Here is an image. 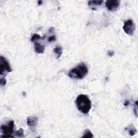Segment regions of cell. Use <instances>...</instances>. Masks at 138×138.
<instances>
[{
  "mask_svg": "<svg viewBox=\"0 0 138 138\" xmlns=\"http://www.w3.org/2000/svg\"><path fill=\"white\" fill-rule=\"evenodd\" d=\"M34 43V50H35L36 52L37 53H40V54H42L43 53L45 50V47L44 45H42L41 44L37 43V42H35Z\"/></svg>",
  "mask_w": 138,
  "mask_h": 138,
  "instance_id": "8",
  "label": "cell"
},
{
  "mask_svg": "<svg viewBox=\"0 0 138 138\" xmlns=\"http://www.w3.org/2000/svg\"><path fill=\"white\" fill-rule=\"evenodd\" d=\"M41 38H42V37L40 34H38L37 33H34L33 34V35L31 38V41L32 42H35L36 41L40 40Z\"/></svg>",
  "mask_w": 138,
  "mask_h": 138,
  "instance_id": "12",
  "label": "cell"
},
{
  "mask_svg": "<svg viewBox=\"0 0 138 138\" xmlns=\"http://www.w3.org/2000/svg\"><path fill=\"white\" fill-rule=\"evenodd\" d=\"M15 124L13 120H10L8 122L7 125H3L1 127V132L2 134L1 137H12L11 135L13 134L14 131Z\"/></svg>",
  "mask_w": 138,
  "mask_h": 138,
  "instance_id": "3",
  "label": "cell"
},
{
  "mask_svg": "<svg viewBox=\"0 0 138 138\" xmlns=\"http://www.w3.org/2000/svg\"><path fill=\"white\" fill-rule=\"evenodd\" d=\"M0 75L1 77L5 76V75L7 74V73H9L12 71V69L10 67V64L6 58L3 56L0 57Z\"/></svg>",
  "mask_w": 138,
  "mask_h": 138,
  "instance_id": "4",
  "label": "cell"
},
{
  "mask_svg": "<svg viewBox=\"0 0 138 138\" xmlns=\"http://www.w3.org/2000/svg\"><path fill=\"white\" fill-rule=\"evenodd\" d=\"M56 40V37L55 36H51L48 38V42H52L53 41H55Z\"/></svg>",
  "mask_w": 138,
  "mask_h": 138,
  "instance_id": "16",
  "label": "cell"
},
{
  "mask_svg": "<svg viewBox=\"0 0 138 138\" xmlns=\"http://www.w3.org/2000/svg\"><path fill=\"white\" fill-rule=\"evenodd\" d=\"M16 135L17 137H24V132L22 128H20L18 131L16 133Z\"/></svg>",
  "mask_w": 138,
  "mask_h": 138,
  "instance_id": "14",
  "label": "cell"
},
{
  "mask_svg": "<svg viewBox=\"0 0 138 138\" xmlns=\"http://www.w3.org/2000/svg\"><path fill=\"white\" fill-rule=\"evenodd\" d=\"M27 125L30 127V129L33 132H35V129L38 122V118L36 117L30 116L26 119Z\"/></svg>",
  "mask_w": 138,
  "mask_h": 138,
  "instance_id": "7",
  "label": "cell"
},
{
  "mask_svg": "<svg viewBox=\"0 0 138 138\" xmlns=\"http://www.w3.org/2000/svg\"><path fill=\"white\" fill-rule=\"evenodd\" d=\"M83 137H93V135L92 132L89 131V129H86L84 133V135L82 136Z\"/></svg>",
  "mask_w": 138,
  "mask_h": 138,
  "instance_id": "13",
  "label": "cell"
},
{
  "mask_svg": "<svg viewBox=\"0 0 138 138\" xmlns=\"http://www.w3.org/2000/svg\"><path fill=\"white\" fill-rule=\"evenodd\" d=\"M76 104L78 110L84 114H88L91 109V101L87 95L80 94L77 97Z\"/></svg>",
  "mask_w": 138,
  "mask_h": 138,
  "instance_id": "1",
  "label": "cell"
},
{
  "mask_svg": "<svg viewBox=\"0 0 138 138\" xmlns=\"http://www.w3.org/2000/svg\"><path fill=\"white\" fill-rule=\"evenodd\" d=\"M129 105V101L128 100H126L124 102V106H127Z\"/></svg>",
  "mask_w": 138,
  "mask_h": 138,
  "instance_id": "18",
  "label": "cell"
},
{
  "mask_svg": "<svg viewBox=\"0 0 138 138\" xmlns=\"http://www.w3.org/2000/svg\"><path fill=\"white\" fill-rule=\"evenodd\" d=\"M6 82H7V80L5 78H1V80H0V84H1V86H5L6 84Z\"/></svg>",
  "mask_w": 138,
  "mask_h": 138,
  "instance_id": "15",
  "label": "cell"
},
{
  "mask_svg": "<svg viewBox=\"0 0 138 138\" xmlns=\"http://www.w3.org/2000/svg\"><path fill=\"white\" fill-rule=\"evenodd\" d=\"M106 7L110 11H116L120 5V1L118 0H108L105 3Z\"/></svg>",
  "mask_w": 138,
  "mask_h": 138,
  "instance_id": "6",
  "label": "cell"
},
{
  "mask_svg": "<svg viewBox=\"0 0 138 138\" xmlns=\"http://www.w3.org/2000/svg\"><path fill=\"white\" fill-rule=\"evenodd\" d=\"M126 130H127L129 134L132 136L135 135L136 133V129L135 128V127H133V126H131V127H128L127 128H126Z\"/></svg>",
  "mask_w": 138,
  "mask_h": 138,
  "instance_id": "11",
  "label": "cell"
},
{
  "mask_svg": "<svg viewBox=\"0 0 138 138\" xmlns=\"http://www.w3.org/2000/svg\"><path fill=\"white\" fill-rule=\"evenodd\" d=\"M135 29V26L132 20H128L124 22L123 29L126 33L128 35H132Z\"/></svg>",
  "mask_w": 138,
  "mask_h": 138,
  "instance_id": "5",
  "label": "cell"
},
{
  "mask_svg": "<svg viewBox=\"0 0 138 138\" xmlns=\"http://www.w3.org/2000/svg\"><path fill=\"white\" fill-rule=\"evenodd\" d=\"M38 5H41L42 4V1H39L38 2Z\"/></svg>",
  "mask_w": 138,
  "mask_h": 138,
  "instance_id": "19",
  "label": "cell"
},
{
  "mask_svg": "<svg viewBox=\"0 0 138 138\" xmlns=\"http://www.w3.org/2000/svg\"><path fill=\"white\" fill-rule=\"evenodd\" d=\"M107 53H108V55L109 56L112 57V56H113L114 55V51H113V50H110V51H108Z\"/></svg>",
  "mask_w": 138,
  "mask_h": 138,
  "instance_id": "17",
  "label": "cell"
},
{
  "mask_svg": "<svg viewBox=\"0 0 138 138\" xmlns=\"http://www.w3.org/2000/svg\"><path fill=\"white\" fill-rule=\"evenodd\" d=\"M53 52H54V53L57 56V58L58 59L62 55L63 49L61 47L57 46V47H56L54 49H53Z\"/></svg>",
  "mask_w": 138,
  "mask_h": 138,
  "instance_id": "10",
  "label": "cell"
},
{
  "mask_svg": "<svg viewBox=\"0 0 138 138\" xmlns=\"http://www.w3.org/2000/svg\"><path fill=\"white\" fill-rule=\"evenodd\" d=\"M88 73V68L86 65L82 63L69 71L68 76L75 79H83Z\"/></svg>",
  "mask_w": 138,
  "mask_h": 138,
  "instance_id": "2",
  "label": "cell"
},
{
  "mask_svg": "<svg viewBox=\"0 0 138 138\" xmlns=\"http://www.w3.org/2000/svg\"><path fill=\"white\" fill-rule=\"evenodd\" d=\"M103 2V1H90L88 2V5H89V6L91 8L95 10L94 8H95V7L101 6Z\"/></svg>",
  "mask_w": 138,
  "mask_h": 138,
  "instance_id": "9",
  "label": "cell"
}]
</instances>
